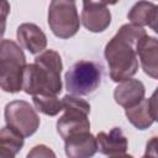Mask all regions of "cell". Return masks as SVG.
<instances>
[{
  "label": "cell",
  "instance_id": "6da1fadb",
  "mask_svg": "<svg viewBox=\"0 0 158 158\" xmlns=\"http://www.w3.org/2000/svg\"><path fill=\"white\" fill-rule=\"evenodd\" d=\"M146 35V30L142 26L125 23L106 43L104 54L112 81H123L137 73V46Z\"/></svg>",
  "mask_w": 158,
  "mask_h": 158
},
{
  "label": "cell",
  "instance_id": "7a4b0ae2",
  "mask_svg": "<svg viewBox=\"0 0 158 158\" xmlns=\"http://www.w3.org/2000/svg\"><path fill=\"white\" fill-rule=\"evenodd\" d=\"M63 69L62 58L54 49H44L36 56L35 62L26 64L23 70L22 90L30 95L52 94L62 91L60 73Z\"/></svg>",
  "mask_w": 158,
  "mask_h": 158
},
{
  "label": "cell",
  "instance_id": "3957f363",
  "mask_svg": "<svg viewBox=\"0 0 158 158\" xmlns=\"http://www.w3.org/2000/svg\"><path fill=\"white\" fill-rule=\"evenodd\" d=\"M26 57L20 44L4 38L0 43V86L5 93L15 94L22 89Z\"/></svg>",
  "mask_w": 158,
  "mask_h": 158
},
{
  "label": "cell",
  "instance_id": "277c9868",
  "mask_svg": "<svg viewBox=\"0 0 158 158\" xmlns=\"http://www.w3.org/2000/svg\"><path fill=\"white\" fill-rule=\"evenodd\" d=\"M63 102V115L57 120V132L64 139L90 131V105L84 99L68 94L62 99Z\"/></svg>",
  "mask_w": 158,
  "mask_h": 158
},
{
  "label": "cell",
  "instance_id": "5b68a950",
  "mask_svg": "<svg viewBox=\"0 0 158 158\" xmlns=\"http://www.w3.org/2000/svg\"><path fill=\"white\" fill-rule=\"evenodd\" d=\"M80 21L75 0H51L48 26L56 37L67 40L75 36L79 31Z\"/></svg>",
  "mask_w": 158,
  "mask_h": 158
},
{
  "label": "cell",
  "instance_id": "8992f818",
  "mask_svg": "<svg viewBox=\"0 0 158 158\" xmlns=\"http://www.w3.org/2000/svg\"><path fill=\"white\" fill-rule=\"evenodd\" d=\"M67 90L77 96L94 93L101 81V70L91 60H79L74 63L64 77Z\"/></svg>",
  "mask_w": 158,
  "mask_h": 158
},
{
  "label": "cell",
  "instance_id": "52a82bcc",
  "mask_svg": "<svg viewBox=\"0 0 158 158\" xmlns=\"http://www.w3.org/2000/svg\"><path fill=\"white\" fill-rule=\"evenodd\" d=\"M6 125L17 130L23 137L32 136L40 127V117L30 102L14 100L5 106L4 111Z\"/></svg>",
  "mask_w": 158,
  "mask_h": 158
},
{
  "label": "cell",
  "instance_id": "ba28073f",
  "mask_svg": "<svg viewBox=\"0 0 158 158\" xmlns=\"http://www.w3.org/2000/svg\"><path fill=\"white\" fill-rule=\"evenodd\" d=\"M99 151L110 157H127L128 141L120 127H114L109 132H99L96 135Z\"/></svg>",
  "mask_w": 158,
  "mask_h": 158
},
{
  "label": "cell",
  "instance_id": "9c48e42d",
  "mask_svg": "<svg viewBox=\"0 0 158 158\" xmlns=\"http://www.w3.org/2000/svg\"><path fill=\"white\" fill-rule=\"evenodd\" d=\"M19 44L32 54H40L47 47V36L35 23H21L16 31Z\"/></svg>",
  "mask_w": 158,
  "mask_h": 158
},
{
  "label": "cell",
  "instance_id": "30bf717a",
  "mask_svg": "<svg viewBox=\"0 0 158 158\" xmlns=\"http://www.w3.org/2000/svg\"><path fill=\"white\" fill-rule=\"evenodd\" d=\"M144 94L146 88L143 83L138 79L128 78L123 81H120V84L115 88L114 99L116 104L127 109L141 102L144 99Z\"/></svg>",
  "mask_w": 158,
  "mask_h": 158
},
{
  "label": "cell",
  "instance_id": "8fae6325",
  "mask_svg": "<svg viewBox=\"0 0 158 158\" xmlns=\"http://www.w3.org/2000/svg\"><path fill=\"white\" fill-rule=\"evenodd\" d=\"M99 149L98 139L88 132H81L64 139V151L69 158H86L91 157Z\"/></svg>",
  "mask_w": 158,
  "mask_h": 158
},
{
  "label": "cell",
  "instance_id": "7c38bea8",
  "mask_svg": "<svg viewBox=\"0 0 158 158\" xmlns=\"http://www.w3.org/2000/svg\"><path fill=\"white\" fill-rule=\"evenodd\" d=\"M137 54L143 72L158 80V40L146 35L137 46Z\"/></svg>",
  "mask_w": 158,
  "mask_h": 158
},
{
  "label": "cell",
  "instance_id": "4fadbf2b",
  "mask_svg": "<svg viewBox=\"0 0 158 158\" xmlns=\"http://www.w3.org/2000/svg\"><path fill=\"white\" fill-rule=\"evenodd\" d=\"M83 26L90 32H104L111 23V12L107 6L88 5L83 6L80 16Z\"/></svg>",
  "mask_w": 158,
  "mask_h": 158
},
{
  "label": "cell",
  "instance_id": "5bb4252c",
  "mask_svg": "<svg viewBox=\"0 0 158 158\" xmlns=\"http://www.w3.org/2000/svg\"><path fill=\"white\" fill-rule=\"evenodd\" d=\"M23 136L14 127L6 125L0 131V157L12 158L23 146Z\"/></svg>",
  "mask_w": 158,
  "mask_h": 158
},
{
  "label": "cell",
  "instance_id": "9a60e30c",
  "mask_svg": "<svg viewBox=\"0 0 158 158\" xmlns=\"http://www.w3.org/2000/svg\"><path fill=\"white\" fill-rule=\"evenodd\" d=\"M125 115H126L127 120L137 130H146V128L151 127L152 123L154 122V118H153L151 109H149L148 99H143L137 105L125 109Z\"/></svg>",
  "mask_w": 158,
  "mask_h": 158
},
{
  "label": "cell",
  "instance_id": "2e32d148",
  "mask_svg": "<svg viewBox=\"0 0 158 158\" xmlns=\"http://www.w3.org/2000/svg\"><path fill=\"white\" fill-rule=\"evenodd\" d=\"M32 100L36 110L47 116H56L60 111H63V102L57 98V95L37 94L33 95Z\"/></svg>",
  "mask_w": 158,
  "mask_h": 158
},
{
  "label": "cell",
  "instance_id": "e0dca14e",
  "mask_svg": "<svg viewBox=\"0 0 158 158\" xmlns=\"http://www.w3.org/2000/svg\"><path fill=\"white\" fill-rule=\"evenodd\" d=\"M154 4L151 1H146V0H139L138 2H136L131 10L127 14V17L130 20L131 23L138 25V26H147V21H148V16L151 14V10L153 9Z\"/></svg>",
  "mask_w": 158,
  "mask_h": 158
},
{
  "label": "cell",
  "instance_id": "ac0fdd59",
  "mask_svg": "<svg viewBox=\"0 0 158 158\" xmlns=\"http://www.w3.org/2000/svg\"><path fill=\"white\" fill-rule=\"evenodd\" d=\"M27 157L28 158H32V157H56V153L49 147H47L44 144H38V146H35L27 153Z\"/></svg>",
  "mask_w": 158,
  "mask_h": 158
},
{
  "label": "cell",
  "instance_id": "d6986e66",
  "mask_svg": "<svg viewBox=\"0 0 158 158\" xmlns=\"http://www.w3.org/2000/svg\"><path fill=\"white\" fill-rule=\"evenodd\" d=\"M144 157H157L158 158V136L152 137L147 144H146V151H144Z\"/></svg>",
  "mask_w": 158,
  "mask_h": 158
},
{
  "label": "cell",
  "instance_id": "ffe728a7",
  "mask_svg": "<svg viewBox=\"0 0 158 158\" xmlns=\"http://www.w3.org/2000/svg\"><path fill=\"white\" fill-rule=\"evenodd\" d=\"M147 26L153 30L156 33H158V5H154L153 9L151 10V14L148 16Z\"/></svg>",
  "mask_w": 158,
  "mask_h": 158
},
{
  "label": "cell",
  "instance_id": "44dd1931",
  "mask_svg": "<svg viewBox=\"0 0 158 158\" xmlns=\"http://www.w3.org/2000/svg\"><path fill=\"white\" fill-rule=\"evenodd\" d=\"M148 101H149V109H151L152 116H153L154 121H158V88L153 91V94L151 95Z\"/></svg>",
  "mask_w": 158,
  "mask_h": 158
},
{
  "label": "cell",
  "instance_id": "7402d4cb",
  "mask_svg": "<svg viewBox=\"0 0 158 158\" xmlns=\"http://www.w3.org/2000/svg\"><path fill=\"white\" fill-rule=\"evenodd\" d=\"M117 2H118V0H83V6H88V5L107 6V5H115Z\"/></svg>",
  "mask_w": 158,
  "mask_h": 158
}]
</instances>
